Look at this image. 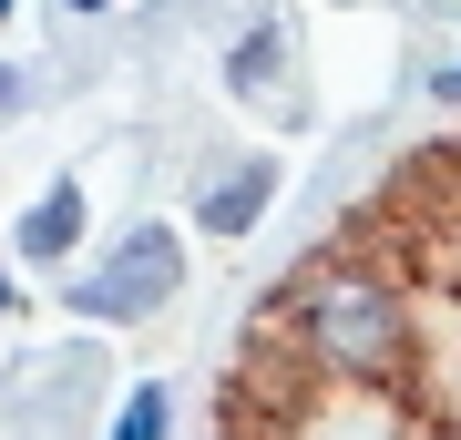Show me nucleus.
<instances>
[{
	"label": "nucleus",
	"mask_w": 461,
	"mask_h": 440,
	"mask_svg": "<svg viewBox=\"0 0 461 440\" xmlns=\"http://www.w3.org/2000/svg\"><path fill=\"white\" fill-rule=\"evenodd\" d=\"M175 266H185V256H175V236H165V226H144L113 266H103V277L72 287V308H83V318H144L154 297L175 287Z\"/></svg>",
	"instance_id": "obj_1"
},
{
	"label": "nucleus",
	"mask_w": 461,
	"mask_h": 440,
	"mask_svg": "<svg viewBox=\"0 0 461 440\" xmlns=\"http://www.w3.org/2000/svg\"><path fill=\"white\" fill-rule=\"evenodd\" d=\"M267 195H277V175H267V164H257V175H236L226 195H205V226H215V236H236V226H257V205H267Z\"/></svg>",
	"instance_id": "obj_2"
},
{
	"label": "nucleus",
	"mask_w": 461,
	"mask_h": 440,
	"mask_svg": "<svg viewBox=\"0 0 461 440\" xmlns=\"http://www.w3.org/2000/svg\"><path fill=\"white\" fill-rule=\"evenodd\" d=\"M72 215H83V195H72V184H51L41 215L21 226V246H32V256H62V246H72Z\"/></svg>",
	"instance_id": "obj_3"
},
{
	"label": "nucleus",
	"mask_w": 461,
	"mask_h": 440,
	"mask_svg": "<svg viewBox=\"0 0 461 440\" xmlns=\"http://www.w3.org/2000/svg\"><path fill=\"white\" fill-rule=\"evenodd\" d=\"M113 440H165V390H133V409H123Z\"/></svg>",
	"instance_id": "obj_4"
},
{
	"label": "nucleus",
	"mask_w": 461,
	"mask_h": 440,
	"mask_svg": "<svg viewBox=\"0 0 461 440\" xmlns=\"http://www.w3.org/2000/svg\"><path fill=\"white\" fill-rule=\"evenodd\" d=\"M62 11H103V0H62Z\"/></svg>",
	"instance_id": "obj_5"
},
{
	"label": "nucleus",
	"mask_w": 461,
	"mask_h": 440,
	"mask_svg": "<svg viewBox=\"0 0 461 440\" xmlns=\"http://www.w3.org/2000/svg\"><path fill=\"white\" fill-rule=\"evenodd\" d=\"M441 93H451V103H461V72H451V82H441Z\"/></svg>",
	"instance_id": "obj_6"
},
{
	"label": "nucleus",
	"mask_w": 461,
	"mask_h": 440,
	"mask_svg": "<svg viewBox=\"0 0 461 440\" xmlns=\"http://www.w3.org/2000/svg\"><path fill=\"white\" fill-rule=\"evenodd\" d=\"M0 11H11V0H0Z\"/></svg>",
	"instance_id": "obj_7"
},
{
	"label": "nucleus",
	"mask_w": 461,
	"mask_h": 440,
	"mask_svg": "<svg viewBox=\"0 0 461 440\" xmlns=\"http://www.w3.org/2000/svg\"><path fill=\"white\" fill-rule=\"evenodd\" d=\"M0 297H11V287H0Z\"/></svg>",
	"instance_id": "obj_8"
}]
</instances>
